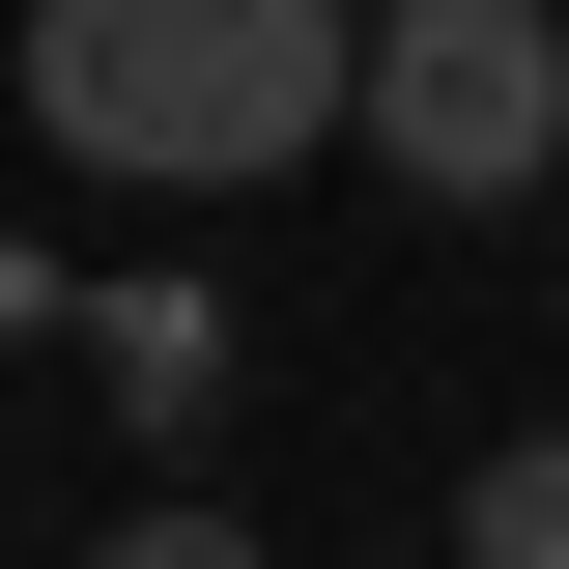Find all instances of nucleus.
<instances>
[{
  "instance_id": "2",
  "label": "nucleus",
  "mask_w": 569,
  "mask_h": 569,
  "mask_svg": "<svg viewBox=\"0 0 569 569\" xmlns=\"http://www.w3.org/2000/svg\"><path fill=\"white\" fill-rule=\"evenodd\" d=\"M370 171H427V200H541L569 171V29L541 0H370Z\"/></svg>"
},
{
  "instance_id": "3",
  "label": "nucleus",
  "mask_w": 569,
  "mask_h": 569,
  "mask_svg": "<svg viewBox=\"0 0 569 569\" xmlns=\"http://www.w3.org/2000/svg\"><path fill=\"white\" fill-rule=\"evenodd\" d=\"M456 541H485V569H569V427H512L485 485H456Z\"/></svg>"
},
{
  "instance_id": "1",
  "label": "nucleus",
  "mask_w": 569,
  "mask_h": 569,
  "mask_svg": "<svg viewBox=\"0 0 569 569\" xmlns=\"http://www.w3.org/2000/svg\"><path fill=\"white\" fill-rule=\"evenodd\" d=\"M370 114V0H29V142L114 200H257Z\"/></svg>"
}]
</instances>
